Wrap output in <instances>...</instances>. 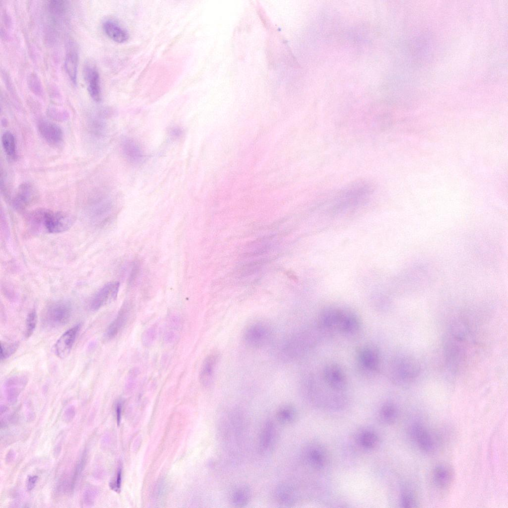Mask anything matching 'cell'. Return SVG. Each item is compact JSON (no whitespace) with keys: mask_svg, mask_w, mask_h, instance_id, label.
I'll list each match as a JSON object with an SVG mask.
<instances>
[{"mask_svg":"<svg viewBox=\"0 0 508 508\" xmlns=\"http://www.w3.org/2000/svg\"><path fill=\"white\" fill-rule=\"evenodd\" d=\"M274 497L279 505L283 507L293 505L296 500L294 489L288 484H280L275 489Z\"/></svg>","mask_w":508,"mask_h":508,"instance_id":"22","label":"cell"},{"mask_svg":"<svg viewBox=\"0 0 508 508\" xmlns=\"http://www.w3.org/2000/svg\"><path fill=\"white\" fill-rule=\"evenodd\" d=\"M120 287L118 282H111L104 285L93 296L90 303V308L97 311L111 300L115 299Z\"/></svg>","mask_w":508,"mask_h":508,"instance_id":"9","label":"cell"},{"mask_svg":"<svg viewBox=\"0 0 508 508\" xmlns=\"http://www.w3.org/2000/svg\"><path fill=\"white\" fill-rule=\"evenodd\" d=\"M80 327V323L75 325L66 331L58 339L55 345V353L58 357L64 359L68 356Z\"/></svg>","mask_w":508,"mask_h":508,"instance_id":"11","label":"cell"},{"mask_svg":"<svg viewBox=\"0 0 508 508\" xmlns=\"http://www.w3.org/2000/svg\"><path fill=\"white\" fill-rule=\"evenodd\" d=\"M156 329L154 326L151 327L145 330L142 336V342L145 346H150L155 339Z\"/></svg>","mask_w":508,"mask_h":508,"instance_id":"38","label":"cell"},{"mask_svg":"<svg viewBox=\"0 0 508 508\" xmlns=\"http://www.w3.org/2000/svg\"><path fill=\"white\" fill-rule=\"evenodd\" d=\"M48 116L54 120L63 122L67 120L69 114L65 109L56 106H51L47 110Z\"/></svg>","mask_w":508,"mask_h":508,"instance_id":"31","label":"cell"},{"mask_svg":"<svg viewBox=\"0 0 508 508\" xmlns=\"http://www.w3.org/2000/svg\"><path fill=\"white\" fill-rule=\"evenodd\" d=\"M357 360L360 370L364 374H374L379 370L380 355L374 346L366 345L360 347L357 352Z\"/></svg>","mask_w":508,"mask_h":508,"instance_id":"6","label":"cell"},{"mask_svg":"<svg viewBox=\"0 0 508 508\" xmlns=\"http://www.w3.org/2000/svg\"><path fill=\"white\" fill-rule=\"evenodd\" d=\"M139 265L138 264H134L132 267L129 277L128 282L130 284H132L135 282L139 274Z\"/></svg>","mask_w":508,"mask_h":508,"instance_id":"41","label":"cell"},{"mask_svg":"<svg viewBox=\"0 0 508 508\" xmlns=\"http://www.w3.org/2000/svg\"><path fill=\"white\" fill-rule=\"evenodd\" d=\"M276 437L274 424L271 421H267L263 426L259 439V448L261 453L268 452L273 447Z\"/></svg>","mask_w":508,"mask_h":508,"instance_id":"20","label":"cell"},{"mask_svg":"<svg viewBox=\"0 0 508 508\" xmlns=\"http://www.w3.org/2000/svg\"><path fill=\"white\" fill-rule=\"evenodd\" d=\"M359 441L361 444L366 448H371L375 446L378 442V438L376 434L371 432H365L360 436Z\"/></svg>","mask_w":508,"mask_h":508,"instance_id":"32","label":"cell"},{"mask_svg":"<svg viewBox=\"0 0 508 508\" xmlns=\"http://www.w3.org/2000/svg\"><path fill=\"white\" fill-rule=\"evenodd\" d=\"M103 27L106 34L115 42L124 43L129 38L127 31L114 21L106 20Z\"/></svg>","mask_w":508,"mask_h":508,"instance_id":"21","label":"cell"},{"mask_svg":"<svg viewBox=\"0 0 508 508\" xmlns=\"http://www.w3.org/2000/svg\"><path fill=\"white\" fill-rule=\"evenodd\" d=\"M36 192L29 183L20 184L12 200L13 207L17 210H23L29 206L35 200Z\"/></svg>","mask_w":508,"mask_h":508,"instance_id":"10","label":"cell"},{"mask_svg":"<svg viewBox=\"0 0 508 508\" xmlns=\"http://www.w3.org/2000/svg\"><path fill=\"white\" fill-rule=\"evenodd\" d=\"M182 130L178 127L172 128L170 131L171 134L172 136L174 137L180 136L182 134Z\"/></svg>","mask_w":508,"mask_h":508,"instance_id":"44","label":"cell"},{"mask_svg":"<svg viewBox=\"0 0 508 508\" xmlns=\"http://www.w3.org/2000/svg\"><path fill=\"white\" fill-rule=\"evenodd\" d=\"M86 452H84L76 465L74 474L73 475L72 480L70 483L71 490L74 488L75 483L76 480L77 479L78 477L80 476L84 469V467L86 462Z\"/></svg>","mask_w":508,"mask_h":508,"instance_id":"37","label":"cell"},{"mask_svg":"<svg viewBox=\"0 0 508 508\" xmlns=\"http://www.w3.org/2000/svg\"><path fill=\"white\" fill-rule=\"evenodd\" d=\"M130 312V304L128 302H125L106 331L105 337L107 339H112L118 334L127 322Z\"/></svg>","mask_w":508,"mask_h":508,"instance_id":"17","label":"cell"},{"mask_svg":"<svg viewBox=\"0 0 508 508\" xmlns=\"http://www.w3.org/2000/svg\"><path fill=\"white\" fill-rule=\"evenodd\" d=\"M18 347V344L16 342L7 343L1 342L0 343V359L4 360L8 358L15 352Z\"/></svg>","mask_w":508,"mask_h":508,"instance_id":"33","label":"cell"},{"mask_svg":"<svg viewBox=\"0 0 508 508\" xmlns=\"http://www.w3.org/2000/svg\"><path fill=\"white\" fill-rule=\"evenodd\" d=\"M325 383L336 391L343 390L346 386V376L341 368L337 364H330L325 366L323 373Z\"/></svg>","mask_w":508,"mask_h":508,"instance_id":"8","label":"cell"},{"mask_svg":"<svg viewBox=\"0 0 508 508\" xmlns=\"http://www.w3.org/2000/svg\"><path fill=\"white\" fill-rule=\"evenodd\" d=\"M421 365L413 355L399 353L392 358L389 369V376L396 385L406 386L414 382L419 376Z\"/></svg>","mask_w":508,"mask_h":508,"instance_id":"2","label":"cell"},{"mask_svg":"<svg viewBox=\"0 0 508 508\" xmlns=\"http://www.w3.org/2000/svg\"><path fill=\"white\" fill-rule=\"evenodd\" d=\"M27 378L23 374H16L9 377L5 382L4 390L7 400L14 403L25 387Z\"/></svg>","mask_w":508,"mask_h":508,"instance_id":"15","label":"cell"},{"mask_svg":"<svg viewBox=\"0 0 508 508\" xmlns=\"http://www.w3.org/2000/svg\"><path fill=\"white\" fill-rule=\"evenodd\" d=\"M97 491L92 487L87 488L84 491L82 496L83 505L86 507H91L94 504Z\"/></svg>","mask_w":508,"mask_h":508,"instance_id":"35","label":"cell"},{"mask_svg":"<svg viewBox=\"0 0 508 508\" xmlns=\"http://www.w3.org/2000/svg\"><path fill=\"white\" fill-rule=\"evenodd\" d=\"M30 222L34 226L44 229L50 233H59L68 230L74 220L68 214L60 211L39 209L29 215Z\"/></svg>","mask_w":508,"mask_h":508,"instance_id":"3","label":"cell"},{"mask_svg":"<svg viewBox=\"0 0 508 508\" xmlns=\"http://www.w3.org/2000/svg\"><path fill=\"white\" fill-rule=\"evenodd\" d=\"M397 415L395 406L391 403H386L382 406L380 411V416L382 421L387 423L393 422Z\"/></svg>","mask_w":508,"mask_h":508,"instance_id":"29","label":"cell"},{"mask_svg":"<svg viewBox=\"0 0 508 508\" xmlns=\"http://www.w3.org/2000/svg\"><path fill=\"white\" fill-rule=\"evenodd\" d=\"M410 436L423 451L430 453L435 449L436 443L434 436L420 423H415L411 426Z\"/></svg>","mask_w":508,"mask_h":508,"instance_id":"7","label":"cell"},{"mask_svg":"<svg viewBox=\"0 0 508 508\" xmlns=\"http://www.w3.org/2000/svg\"><path fill=\"white\" fill-rule=\"evenodd\" d=\"M340 309L334 307L323 309L319 314L318 322L319 327L323 331L337 328Z\"/></svg>","mask_w":508,"mask_h":508,"instance_id":"19","label":"cell"},{"mask_svg":"<svg viewBox=\"0 0 508 508\" xmlns=\"http://www.w3.org/2000/svg\"><path fill=\"white\" fill-rule=\"evenodd\" d=\"M401 503L404 508L418 507V502L416 496L410 492H406L402 495Z\"/></svg>","mask_w":508,"mask_h":508,"instance_id":"36","label":"cell"},{"mask_svg":"<svg viewBox=\"0 0 508 508\" xmlns=\"http://www.w3.org/2000/svg\"><path fill=\"white\" fill-rule=\"evenodd\" d=\"M84 78L91 97L96 102L101 100V90L98 71L93 64H87L84 68Z\"/></svg>","mask_w":508,"mask_h":508,"instance_id":"13","label":"cell"},{"mask_svg":"<svg viewBox=\"0 0 508 508\" xmlns=\"http://www.w3.org/2000/svg\"><path fill=\"white\" fill-rule=\"evenodd\" d=\"M122 480V470L120 468L116 475V478L110 483L111 489L114 491L119 492L120 491Z\"/></svg>","mask_w":508,"mask_h":508,"instance_id":"39","label":"cell"},{"mask_svg":"<svg viewBox=\"0 0 508 508\" xmlns=\"http://www.w3.org/2000/svg\"><path fill=\"white\" fill-rule=\"evenodd\" d=\"M276 417L280 423L290 424L296 420L297 412L293 406L289 404L284 405L278 409Z\"/></svg>","mask_w":508,"mask_h":508,"instance_id":"26","label":"cell"},{"mask_svg":"<svg viewBox=\"0 0 508 508\" xmlns=\"http://www.w3.org/2000/svg\"><path fill=\"white\" fill-rule=\"evenodd\" d=\"M306 459L310 464L316 468L323 467L325 462V455L323 451L318 447H311L306 452Z\"/></svg>","mask_w":508,"mask_h":508,"instance_id":"27","label":"cell"},{"mask_svg":"<svg viewBox=\"0 0 508 508\" xmlns=\"http://www.w3.org/2000/svg\"><path fill=\"white\" fill-rule=\"evenodd\" d=\"M37 319V314L35 311H32L28 315L26 320L25 333V335L27 338L31 336L34 332L36 325Z\"/></svg>","mask_w":508,"mask_h":508,"instance_id":"34","label":"cell"},{"mask_svg":"<svg viewBox=\"0 0 508 508\" xmlns=\"http://www.w3.org/2000/svg\"><path fill=\"white\" fill-rule=\"evenodd\" d=\"M432 477L436 487L444 490L448 488L452 484L454 473L448 465L439 464L433 469Z\"/></svg>","mask_w":508,"mask_h":508,"instance_id":"16","label":"cell"},{"mask_svg":"<svg viewBox=\"0 0 508 508\" xmlns=\"http://www.w3.org/2000/svg\"><path fill=\"white\" fill-rule=\"evenodd\" d=\"M361 328V321L354 312L340 309L337 329L344 334L353 335L357 333Z\"/></svg>","mask_w":508,"mask_h":508,"instance_id":"12","label":"cell"},{"mask_svg":"<svg viewBox=\"0 0 508 508\" xmlns=\"http://www.w3.org/2000/svg\"><path fill=\"white\" fill-rule=\"evenodd\" d=\"M122 148L126 157L131 162L138 163L143 158V153L137 144L130 138H125L122 142Z\"/></svg>","mask_w":508,"mask_h":508,"instance_id":"24","label":"cell"},{"mask_svg":"<svg viewBox=\"0 0 508 508\" xmlns=\"http://www.w3.org/2000/svg\"><path fill=\"white\" fill-rule=\"evenodd\" d=\"M122 406V403L121 402H120V401L118 402L117 403L116 406V416H117V423H118V425H119V424L120 423V421H121Z\"/></svg>","mask_w":508,"mask_h":508,"instance_id":"43","label":"cell"},{"mask_svg":"<svg viewBox=\"0 0 508 508\" xmlns=\"http://www.w3.org/2000/svg\"><path fill=\"white\" fill-rule=\"evenodd\" d=\"M218 359L216 353H211L204 359L199 373L200 382L203 385L207 386L212 382Z\"/></svg>","mask_w":508,"mask_h":508,"instance_id":"18","label":"cell"},{"mask_svg":"<svg viewBox=\"0 0 508 508\" xmlns=\"http://www.w3.org/2000/svg\"><path fill=\"white\" fill-rule=\"evenodd\" d=\"M61 445H58L56 446V447L54 448V453L55 454V456H58L60 454V453L61 452Z\"/></svg>","mask_w":508,"mask_h":508,"instance_id":"46","label":"cell"},{"mask_svg":"<svg viewBox=\"0 0 508 508\" xmlns=\"http://www.w3.org/2000/svg\"><path fill=\"white\" fill-rule=\"evenodd\" d=\"M39 132L43 138L52 145L59 144L63 138V132L61 128L56 124L42 120L38 124Z\"/></svg>","mask_w":508,"mask_h":508,"instance_id":"14","label":"cell"},{"mask_svg":"<svg viewBox=\"0 0 508 508\" xmlns=\"http://www.w3.org/2000/svg\"><path fill=\"white\" fill-rule=\"evenodd\" d=\"M472 343L470 328L461 319L454 321L448 327L443 339V352L448 370L456 374L463 368Z\"/></svg>","mask_w":508,"mask_h":508,"instance_id":"1","label":"cell"},{"mask_svg":"<svg viewBox=\"0 0 508 508\" xmlns=\"http://www.w3.org/2000/svg\"><path fill=\"white\" fill-rule=\"evenodd\" d=\"M78 55L73 49L68 50L64 60V68L70 81L74 85L77 84Z\"/></svg>","mask_w":508,"mask_h":508,"instance_id":"23","label":"cell"},{"mask_svg":"<svg viewBox=\"0 0 508 508\" xmlns=\"http://www.w3.org/2000/svg\"><path fill=\"white\" fill-rule=\"evenodd\" d=\"M71 304L65 300H59L48 305L42 312V324L48 328L60 327L67 324L72 314Z\"/></svg>","mask_w":508,"mask_h":508,"instance_id":"4","label":"cell"},{"mask_svg":"<svg viewBox=\"0 0 508 508\" xmlns=\"http://www.w3.org/2000/svg\"><path fill=\"white\" fill-rule=\"evenodd\" d=\"M14 456H15V454H14V451L12 450H9L7 452V454L6 455V457H5V461H6V462L7 463H9L11 462L13 460V459L14 458Z\"/></svg>","mask_w":508,"mask_h":508,"instance_id":"45","label":"cell"},{"mask_svg":"<svg viewBox=\"0 0 508 508\" xmlns=\"http://www.w3.org/2000/svg\"><path fill=\"white\" fill-rule=\"evenodd\" d=\"M251 499L250 489L247 486H241L235 489L231 495L232 504L237 507H244Z\"/></svg>","mask_w":508,"mask_h":508,"instance_id":"25","label":"cell"},{"mask_svg":"<svg viewBox=\"0 0 508 508\" xmlns=\"http://www.w3.org/2000/svg\"><path fill=\"white\" fill-rule=\"evenodd\" d=\"M1 143L6 155L14 159L16 156L15 140L13 134L9 131H6L2 135Z\"/></svg>","mask_w":508,"mask_h":508,"instance_id":"28","label":"cell"},{"mask_svg":"<svg viewBox=\"0 0 508 508\" xmlns=\"http://www.w3.org/2000/svg\"><path fill=\"white\" fill-rule=\"evenodd\" d=\"M271 336V331L267 324L256 321L246 327L243 338L247 345L258 348L265 345L269 342Z\"/></svg>","mask_w":508,"mask_h":508,"instance_id":"5","label":"cell"},{"mask_svg":"<svg viewBox=\"0 0 508 508\" xmlns=\"http://www.w3.org/2000/svg\"><path fill=\"white\" fill-rule=\"evenodd\" d=\"M27 82L29 89L33 93L38 96H43V86L40 79L35 73H30L27 77Z\"/></svg>","mask_w":508,"mask_h":508,"instance_id":"30","label":"cell"},{"mask_svg":"<svg viewBox=\"0 0 508 508\" xmlns=\"http://www.w3.org/2000/svg\"><path fill=\"white\" fill-rule=\"evenodd\" d=\"M38 477L36 475H29L26 481V489L28 491H31L34 488Z\"/></svg>","mask_w":508,"mask_h":508,"instance_id":"42","label":"cell"},{"mask_svg":"<svg viewBox=\"0 0 508 508\" xmlns=\"http://www.w3.org/2000/svg\"><path fill=\"white\" fill-rule=\"evenodd\" d=\"M75 414V408L73 406H68L64 411L63 414L64 420L68 423L72 420Z\"/></svg>","mask_w":508,"mask_h":508,"instance_id":"40","label":"cell"}]
</instances>
